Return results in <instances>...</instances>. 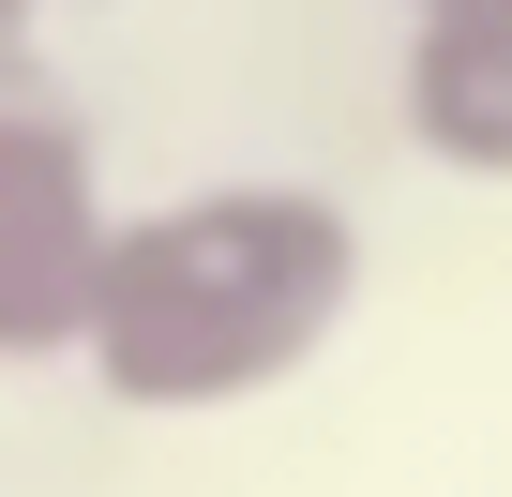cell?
I'll return each instance as SVG.
<instances>
[{
	"label": "cell",
	"mask_w": 512,
	"mask_h": 497,
	"mask_svg": "<svg viewBox=\"0 0 512 497\" xmlns=\"http://www.w3.org/2000/svg\"><path fill=\"white\" fill-rule=\"evenodd\" d=\"M31 16H46V0H0V61H31Z\"/></svg>",
	"instance_id": "obj_4"
},
{
	"label": "cell",
	"mask_w": 512,
	"mask_h": 497,
	"mask_svg": "<svg viewBox=\"0 0 512 497\" xmlns=\"http://www.w3.org/2000/svg\"><path fill=\"white\" fill-rule=\"evenodd\" d=\"M106 166L91 121L61 91H31V61H0V362H76L91 347V287H106Z\"/></svg>",
	"instance_id": "obj_2"
},
{
	"label": "cell",
	"mask_w": 512,
	"mask_h": 497,
	"mask_svg": "<svg viewBox=\"0 0 512 497\" xmlns=\"http://www.w3.org/2000/svg\"><path fill=\"white\" fill-rule=\"evenodd\" d=\"M392 121H407V151H422V166H452V181H512V0L407 16Z\"/></svg>",
	"instance_id": "obj_3"
},
{
	"label": "cell",
	"mask_w": 512,
	"mask_h": 497,
	"mask_svg": "<svg viewBox=\"0 0 512 497\" xmlns=\"http://www.w3.org/2000/svg\"><path fill=\"white\" fill-rule=\"evenodd\" d=\"M362 302V226L317 181H196L166 211H121L91 287V377L151 422L287 392Z\"/></svg>",
	"instance_id": "obj_1"
},
{
	"label": "cell",
	"mask_w": 512,
	"mask_h": 497,
	"mask_svg": "<svg viewBox=\"0 0 512 497\" xmlns=\"http://www.w3.org/2000/svg\"><path fill=\"white\" fill-rule=\"evenodd\" d=\"M407 16H452V0H407Z\"/></svg>",
	"instance_id": "obj_5"
}]
</instances>
